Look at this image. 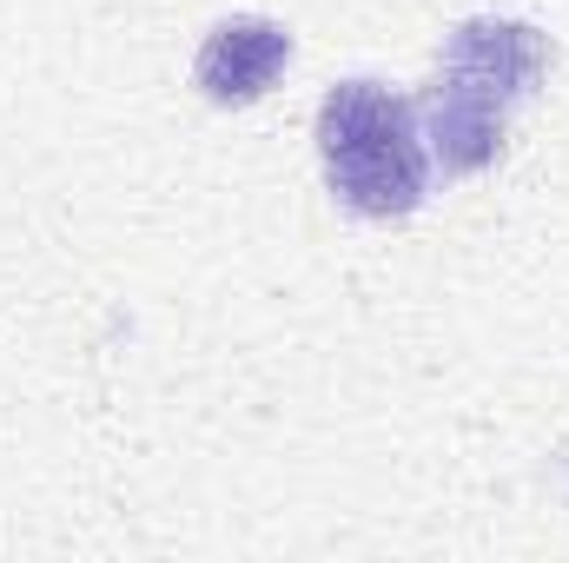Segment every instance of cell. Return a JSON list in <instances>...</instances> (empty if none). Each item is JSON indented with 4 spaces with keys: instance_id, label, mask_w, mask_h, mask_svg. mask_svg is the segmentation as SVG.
Listing matches in <instances>:
<instances>
[{
    "instance_id": "2",
    "label": "cell",
    "mask_w": 569,
    "mask_h": 563,
    "mask_svg": "<svg viewBox=\"0 0 569 563\" xmlns=\"http://www.w3.org/2000/svg\"><path fill=\"white\" fill-rule=\"evenodd\" d=\"M543 33L523 27V20H470L457 27L450 53H443V93H463V100H483V107H510L523 100L537 80H543Z\"/></svg>"
},
{
    "instance_id": "1",
    "label": "cell",
    "mask_w": 569,
    "mask_h": 563,
    "mask_svg": "<svg viewBox=\"0 0 569 563\" xmlns=\"http://www.w3.org/2000/svg\"><path fill=\"white\" fill-rule=\"evenodd\" d=\"M318 152H325L331 192L365 219H405L425 199L430 159L418 140V113L378 80H345L325 93Z\"/></svg>"
},
{
    "instance_id": "3",
    "label": "cell",
    "mask_w": 569,
    "mask_h": 563,
    "mask_svg": "<svg viewBox=\"0 0 569 563\" xmlns=\"http://www.w3.org/2000/svg\"><path fill=\"white\" fill-rule=\"evenodd\" d=\"M291 60V33L279 20H259V13H232L206 33L199 60H192V80L212 107H246V100H266L272 80Z\"/></svg>"
}]
</instances>
